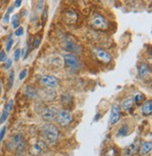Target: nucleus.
<instances>
[{"label": "nucleus", "mask_w": 152, "mask_h": 156, "mask_svg": "<svg viewBox=\"0 0 152 156\" xmlns=\"http://www.w3.org/2000/svg\"><path fill=\"white\" fill-rule=\"evenodd\" d=\"M41 134L45 141L48 143H53L58 138L59 132L56 126L51 123L43 124L41 127Z\"/></svg>", "instance_id": "f257e3e1"}, {"label": "nucleus", "mask_w": 152, "mask_h": 156, "mask_svg": "<svg viewBox=\"0 0 152 156\" xmlns=\"http://www.w3.org/2000/svg\"><path fill=\"white\" fill-rule=\"evenodd\" d=\"M55 120L62 126H68L72 121V115L67 110H60L55 116Z\"/></svg>", "instance_id": "f03ea898"}, {"label": "nucleus", "mask_w": 152, "mask_h": 156, "mask_svg": "<svg viewBox=\"0 0 152 156\" xmlns=\"http://www.w3.org/2000/svg\"><path fill=\"white\" fill-rule=\"evenodd\" d=\"M91 24L93 27L97 29H107L108 28V22L102 15L96 13L91 20Z\"/></svg>", "instance_id": "7ed1b4c3"}, {"label": "nucleus", "mask_w": 152, "mask_h": 156, "mask_svg": "<svg viewBox=\"0 0 152 156\" xmlns=\"http://www.w3.org/2000/svg\"><path fill=\"white\" fill-rule=\"evenodd\" d=\"M64 58V62L68 67L71 68V69H78L81 67L80 61L78 60V58L75 55L72 54H65L63 56Z\"/></svg>", "instance_id": "20e7f679"}, {"label": "nucleus", "mask_w": 152, "mask_h": 156, "mask_svg": "<svg viewBox=\"0 0 152 156\" xmlns=\"http://www.w3.org/2000/svg\"><path fill=\"white\" fill-rule=\"evenodd\" d=\"M58 113V110H56L55 107H52V108H47L45 109L42 112H41V118L45 121H52L54 119H55L56 114Z\"/></svg>", "instance_id": "39448f33"}, {"label": "nucleus", "mask_w": 152, "mask_h": 156, "mask_svg": "<svg viewBox=\"0 0 152 156\" xmlns=\"http://www.w3.org/2000/svg\"><path fill=\"white\" fill-rule=\"evenodd\" d=\"M120 119V108L117 104H114L111 110L110 115V123L112 125H115Z\"/></svg>", "instance_id": "423d86ee"}, {"label": "nucleus", "mask_w": 152, "mask_h": 156, "mask_svg": "<svg viewBox=\"0 0 152 156\" xmlns=\"http://www.w3.org/2000/svg\"><path fill=\"white\" fill-rule=\"evenodd\" d=\"M41 81L47 87H49V88H54V87L58 86V81L56 79L55 77L54 76H50V75H45V76H42L41 78Z\"/></svg>", "instance_id": "0eeeda50"}, {"label": "nucleus", "mask_w": 152, "mask_h": 156, "mask_svg": "<svg viewBox=\"0 0 152 156\" xmlns=\"http://www.w3.org/2000/svg\"><path fill=\"white\" fill-rule=\"evenodd\" d=\"M95 52V53H96V56L99 58V59L101 61V62H103V63H109L110 61H111V55L107 53V52H105V51H103V50H100V49H97V50H95L94 51Z\"/></svg>", "instance_id": "6e6552de"}, {"label": "nucleus", "mask_w": 152, "mask_h": 156, "mask_svg": "<svg viewBox=\"0 0 152 156\" xmlns=\"http://www.w3.org/2000/svg\"><path fill=\"white\" fill-rule=\"evenodd\" d=\"M44 148H45L44 143H43L42 141H38V142H36V143L32 146V148H31V153H32L33 155L37 156V155L41 154V153L43 151Z\"/></svg>", "instance_id": "1a4fd4ad"}, {"label": "nucleus", "mask_w": 152, "mask_h": 156, "mask_svg": "<svg viewBox=\"0 0 152 156\" xmlns=\"http://www.w3.org/2000/svg\"><path fill=\"white\" fill-rule=\"evenodd\" d=\"M22 143H23L22 142V135H14L13 138H12V139L11 140V142H8V148H9V149L19 148Z\"/></svg>", "instance_id": "9d476101"}, {"label": "nucleus", "mask_w": 152, "mask_h": 156, "mask_svg": "<svg viewBox=\"0 0 152 156\" xmlns=\"http://www.w3.org/2000/svg\"><path fill=\"white\" fill-rule=\"evenodd\" d=\"M65 48H66V50L69 51V52H72V53H79L80 52L79 46L76 45L73 41H71L70 40H65Z\"/></svg>", "instance_id": "9b49d317"}, {"label": "nucleus", "mask_w": 152, "mask_h": 156, "mask_svg": "<svg viewBox=\"0 0 152 156\" xmlns=\"http://www.w3.org/2000/svg\"><path fill=\"white\" fill-rule=\"evenodd\" d=\"M138 147L139 145L137 143V140L135 142H134L132 144H131L130 146H128V147L124 150V155L125 156H131L134 153H135L138 150Z\"/></svg>", "instance_id": "f8f14e48"}, {"label": "nucleus", "mask_w": 152, "mask_h": 156, "mask_svg": "<svg viewBox=\"0 0 152 156\" xmlns=\"http://www.w3.org/2000/svg\"><path fill=\"white\" fill-rule=\"evenodd\" d=\"M134 97H129V98L125 99L124 101L122 102L121 105V108L124 110H130L132 108V105H134Z\"/></svg>", "instance_id": "ddd939ff"}, {"label": "nucleus", "mask_w": 152, "mask_h": 156, "mask_svg": "<svg viewBox=\"0 0 152 156\" xmlns=\"http://www.w3.org/2000/svg\"><path fill=\"white\" fill-rule=\"evenodd\" d=\"M142 112L145 115H150L152 112V101L147 100L145 102L143 105V108H142Z\"/></svg>", "instance_id": "4468645a"}, {"label": "nucleus", "mask_w": 152, "mask_h": 156, "mask_svg": "<svg viewBox=\"0 0 152 156\" xmlns=\"http://www.w3.org/2000/svg\"><path fill=\"white\" fill-rule=\"evenodd\" d=\"M65 20L67 21L68 23L70 24H72L74 23L76 20H77V15H76V13L73 11H69L66 12V15H65Z\"/></svg>", "instance_id": "2eb2a0df"}, {"label": "nucleus", "mask_w": 152, "mask_h": 156, "mask_svg": "<svg viewBox=\"0 0 152 156\" xmlns=\"http://www.w3.org/2000/svg\"><path fill=\"white\" fill-rule=\"evenodd\" d=\"M25 94L29 98H34V97L37 96V90L32 86H27L25 88Z\"/></svg>", "instance_id": "dca6fc26"}, {"label": "nucleus", "mask_w": 152, "mask_h": 156, "mask_svg": "<svg viewBox=\"0 0 152 156\" xmlns=\"http://www.w3.org/2000/svg\"><path fill=\"white\" fill-rule=\"evenodd\" d=\"M151 148H152V145H151V142H146L145 144L142 145V149H141V153L143 155H146L147 153L150 152L151 151Z\"/></svg>", "instance_id": "f3484780"}, {"label": "nucleus", "mask_w": 152, "mask_h": 156, "mask_svg": "<svg viewBox=\"0 0 152 156\" xmlns=\"http://www.w3.org/2000/svg\"><path fill=\"white\" fill-rule=\"evenodd\" d=\"M148 73V66L146 64H142L139 68V75L141 78H144Z\"/></svg>", "instance_id": "a211bd4d"}, {"label": "nucleus", "mask_w": 152, "mask_h": 156, "mask_svg": "<svg viewBox=\"0 0 152 156\" xmlns=\"http://www.w3.org/2000/svg\"><path fill=\"white\" fill-rule=\"evenodd\" d=\"M128 130H129V127H128V125L125 124V125H123L122 127L119 129L118 131V135H121V136H125L128 133Z\"/></svg>", "instance_id": "6ab92c4d"}, {"label": "nucleus", "mask_w": 152, "mask_h": 156, "mask_svg": "<svg viewBox=\"0 0 152 156\" xmlns=\"http://www.w3.org/2000/svg\"><path fill=\"white\" fill-rule=\"evenodd\" d=\"M13 82H14V71H11L9 73V76H8V88H12V85H13Z\"/></svg>", "instance_id": "aec40b11"}, {"label": "nucleus", "mask_w": 152, "mask_h": 156, "mask_svg": "<svg viewBox=\"0 0 152 156\" xmlns=\"http://www.w3.org/2000/svg\"><path fill=\"white\" fill-rule=\"evenodd\" d=\"M12 11H13V7L12 6H11L8 8V11H7V13H6V15H5V17H4V23H8V20H9V14H11L12 12Z\"/></svg>", "instance_id": "412c9836"}, {"label": "nucleus", "mask_w": 152, "mask_h": 156, "mask_svg": "<svg viewBox=\"0 0 152 156\" xmlns=\"http://www.w3.org/2000/svg\"><path fill=\"white\" fill-rule=\"evenodd\" d=\"M20 25V21H19L18 15H14L12 17V27L13 28H18Z\"/></svg>", "instance_id": "4be33fe9"}, {"label": "nucleus", "mask_w": 152, "mask_h": 156, "mask_svg": "<svg viewBox=\"0 0 152 156\" xmlns=\"http://www.w3.org/2000/svg\"><path fill=\"white\" fill-rule=\"evenodd\" d=\"M12 44H13V40L12 38V35L8 37V42H7V46H6V50L8 52L11 51V49L12 47Z\"/></svg>", "instance_id": "5701e85b"}, {"label": "nucleus", "mask_w": 152, "mask_h": 156, "mask_svg": "<svg viewBox=\"0 0 152 156\" xmlns=\"http://www.w3.org/2000/svg\"><path fill=\"white\" fill-rule=\"evenodd\" d=\"M134 99V101L136 102V104H137V105H139L142 101H143V100L145 99V96H144V94H137Z\"/></svg>", "instance_id": "b1692460"}, {"label": "nucleus", "mask_w": 152, "mask_h": 156, "mask_svg": "<svg viewBox=\"0 0 152 156\" xmlns=\"http://www.w3.org/2000/svg\"><path fill=\"white\" fill-rule=\"evenodd\" d=\"M8 111H6V110H4V112H3V114L1 115V118H0V123H5V121L8 119Z\"/></svg>", "instance_id": "393cba45"}, {"label": "nucleus", "mask_w": 152, "mask_h": 156, "mask_svg": "<svg viewBox=\"0 0 152 156\" xmlns=\"http://www.w3.org/2000/svg\"><path fill=\"white\" fill-rule=\"evenodd\" d=\"M12 106H13V100H9V101L7 103V105L5 106V110L9 112V110H11L12 109Z\"/></svg>", "instance_id": "a878e982"}, {"label": "nucleus", "mask_w": 152, "mask_h": 156, "mask_svg": "<svg viewBox=\"0 0 152 156\" xmlns=\"http://www.w3.org/2000/svg\"><path fill=\"white\" fill-rule=\"evenodd\" d=\"M40 44H41V37H37V38H35L34 41H33V45H32L33 49H37L38 47L40 46Z\"/></svg>", "instance_id": "bb28decb"}, {"label": "nucleus", "mask_w": 152, "mask_h": 156, "mask_svg": "<svg viewBox=\"0 0 152 156\" xmlns=\"http://www.w3.org/2000/svg\"><path fill=\"white\" fill-rule=\"evenodd\" d=\"M20 56H21V50L20 49H17V50L14 52V60L18 61L20 59Z\"/></svg>", "instance_id": "cd10ccee"}, {"label": "nucleus", "mask_w": 152, "mask_h": 156, "mask_svg": "<svg viewBox=\"0 0 152 156\" xmlns=\"http://www.w3.org/2000/svg\"><path fill=\"white\" fill-rule=\"evenodd\" d=\"M5 61H7V54L5 51H1L0 52V62H5Z\"/></svg>", "instance_id": "c85d7f7f"}, {"label": "nucleus", "mask_w": 152, "mask_h": 156, "mask_svg": "<svg viewBox=\"0 0 152 156\" xmlns=\"http://www.w3.org/2000/svg\"><path fill=\"white\" fill-rule=\"evenodd\" d=\"M24 34V28L23 27H19L16 29V31H15V35L18 36V37H20Z\"/></svg>", "instance_id": "c756f323"}, {"label": "nucleus", "mask_w": 152, "mask_h": 156, "mask_svg": "<svg viewBox=\"0 0 152 156\" xmlns=\"http://www.w3.org/2000/svg\"><path fill=\"white\" fill-rule=\"evenodd\" d=\"M5 133H6V126H4V127H2V129L0 130V142H1V141H2V139L4 138Z\"/></svg>", "instance_id": "7c9ffc66"}, {"label": "nucleus", "mask_w": 152, "mask_h": 156, "mask_svg": "<svg viewBox=\"0 0 152 156\" xmlns=\"http://www.w3.org/2000/svg\"><path fill=\"white\" fill-rule=\"evenodd\" d=\"M104 156H116V151L114 149H111L108 152L104 154Z\"/></svg>", "instance_id": "2f4dec72"}, {"label": "nucleus", "mask_w": 152, "mask_h": 156, "mask_svg": "<svg viewBox=\"0 0 152 156\" xmlns=\"http://www.w3.org/2000/svg\"><path fill=\"white\" fill-rule=\"evenodd\" d=\"M25 76H26V70H22L20 75H19V80H20V81L24 80L25 78Z\"/></svg>", "instance_id": "473e14b6"}, {"label": "nucleus", "mask_w": 152, "mask_h": 156, "mask_svg": "<svg viewBox=\"0 0 152 156\" xmlns=\"http://www.w3.org/2000/svg\"><path fill=\"white\" fill-rule=\"evenodd\" d=\"M12 61L11 59H8L6 62V65H5V68L6 69H8V68L12 66Z\"/></svg>", "instance_id": "72a5a7b5"}, {"label": "nucleus", "mask_w": 152, "mask_h": 156, "mask_svg": "<svg viewBox=\"0 0 152 156\" xmlns=\"http://www.w3.org/2000/svg\"><path fill=\"white\" fill-rule=\"evenodd\" d=\"M21 3H22L21 0H16V1H15V7H20Z\"/></svg>", "instance_id": "f704fd0d"}, {"label": "nucleus", "mask_w": 152, "mask_h": 156, "mask_svg": "<svg viewBox=\"0 0 152 156\" xmlns=\"http://www.w3.org/2000/svg\"><path fill=\"white\" fill-rule=\"evenodd\" d=\"M99 117H100V114H97V117L95 118V121H97V120L99 119Z\"/></svg>", "instance_id": "c9c22d12"}, {"label": "nucleus", "mask_w": 152, "mask_h": 156, "mask_svg": "<svg viewBox=\"0 0 152 156\" xmlns=\"http://www.w3.org/2000/svg\"><path fill=\"white\" fill-rule=\"evenodd\" d=\"M0 94H1V85H0Z\"/></svg>", "instance_id": "e433bc0d"}]
</instances>
